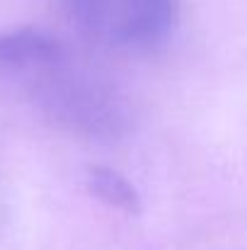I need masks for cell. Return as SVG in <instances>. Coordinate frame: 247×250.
Here are the masks:
<instances>
[{
    "label": "cell",
    "instance_id": "6da1fadb",
    "mask_svg": "<svg viewBox=\"0 0 247 250\" xmlns=\"http://www.w3.org/2000/svg\"><path fill=\"white\" fill-rule=\"evenodd\" d=\"M61 5L85 37L116 49L158 44L177 20V0H61Z\"/></svg>",
    "mask_w": 247,
    "mask_h": 250
},
{
    "label": "cell",
    "instance_id": "3957f363",
    "mask_svg": "<svg viewBox=\"0 0 247 250\" xmlns=\"http://www.w3.org/2000/svg\"><path fill=\"white\" fill-rule=\"evenodd\" d=\"M87 187L90 192L104 202L107 207L124 211V214H136L141 209V197L136 187L116 170L107 166H95L87 170Z\"/></svg>",
    "mask_w": 247,
    "mask_h": 250
},
{
    "label": "cell",
    "instance_id": "7a4b0ae2",
    "mask_svg": "<svg viewBox=\"0 0 247 250\" xmlns=\"http://www.w3.org/2000/svg\"><path fill=\"white\" fill-rule=\"evenodd\" d=\"M66 56V49L51 34L19 27L0 32V90L17 95L41 68Z\"/></svg>",
    "mask_w": 247,
    "mask_h": 250
}]
</instances>
